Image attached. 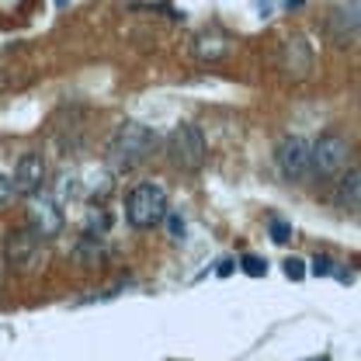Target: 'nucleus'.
I'll use <instances>...</instances> for the list:
<instances>
[{
	"label": "nucleus",
	"mask_w": 361,
	"mask_h": 361,
	"mask_svg": "<svg viewBox=\"0 0 361 361\" xmlns=\"http://www.w3.org/2000/svg\"><path fill=\"white\" fill-rule=\"evenodd\" d=\"M160 146V135L157 129L142 126V122H122L111 139H108V164L111 171H135L139 164H146Z\"/></svg>",
	"instance_id": "obj_1"
},
{
	"label": "nucleus",
	"mask_w": 361,
	"mask_h": 361,
	"mask_svg": "<svg viewBox=\"0 0 361 361\" xmlns=\"http://www.w3.org/2000/svg\"><path fill=\"white\" fill-rule=\"evenodd\" d=\"M167 212H171L167 191L160 184H153V180L135 184L129 191V198H126V219H129L133 229H157Z\"/></svg>",
	"instance_id": "obj_2"
},
{
	"label": "nucleus",
	"mask_w": 361,
	"mask_h": 361,
	"mask_svg": "<svg viewBox=\"0 0 361 361\" xmlns=\"http://www.w3.org/2000/svg\"><path fill=\"white\" fill-rule=\"evenodd\" d=\"M205 157H209V146H205V135H202L198 126L180 122V126L171 129V135H167V160L178 171H202Z\"/></svg>",
	"instance_id": "obj_3"
},
{
	"label": "nucleus",
	"mask_w": 361,
	"mask_h": 361,
	"mask_svg": "<svg viewBox=\"0 0 361 361\" xmlns=\"http://www.w3.org/2000/svg\"><path fill=\"white\" fill-rule=\"evenodd\" d=\"M348 160H351V142L337 133L319 135L313 146H310V174H316L319 180H330L337 174L348 171Z\"/></svg>",
	"instance_id": "obj_4"
},
{
	"label": "nucleus",
	"mask_w": 361,
	"mask_h": 361,
	"mask_svg": "<svg viewBox=\"0 0 361 361\" xmlns=\"http://www.w3.org/2000/svg\"><path fill=\"white\" fill-rule=\"evenodd\" d=\"M39 257H42V240L28 226H18L4 236V261L11 271H32Z\"/></svg>",
	"instance_id": "obj_5"
},
{
	"label": "nucleus",
	"mask_w": 361,
	"mask_h": 361,
	"mask_svg": "<svg viewBox=\"0 0 361 361\" xmlns=\"http://www.w3.org/2000/svg\"><path fill=\"white\" fill-rule=\"evenodd\" d=\"M63 226H66V219H63L59 202L49 191L32 195V202H28V229L45 243V240H56L63 233Z\"/></svg>",
	"instance_id": "obj_6"
},
{
	"label": "nucleus",
	"mask_w": 361,
	"mask_h": 361,
	"mask_svg": "<svg viewBox=\"0 0 361 361\" xmlns=\"http://www.w3.org/2000/svg\"><path fill=\"white\" fill-rule=\"evenodd\" d=\"M274 160H278L281 178H288V180L310 178V142H306L302 135H285V139L278 142Z\"/></svg>",
	"instance_id": "obj_7"
},
{
	"label": "nucleus",
	"mask_w": 361,
	"mask_h": 361,
	"mask_svg": "<svg viewBox=\"0 0 361 361\" xmlns=\"http://www.w3.org/2000/svg\"><path fill=\"white\" fill-rule=\"evenodd\" d=\"M278 66L288 80H306L313 73V45L302 35H288L281 42V52H278Z\"/></svg>",
	"instance_id": "obj_8"
},
{
	"label": "nucleus",
	"mask_w": 361,
	"mask_h": 361,
	"mask_svg": "<svg viewBox=\"0 0 361 361\" xmlns=\"http://www.w3.org/2000/svg\"><path fill=\"white\" fill-rule=\"evenodd\" d=\"M45 178H49V171H45V157L42 153H21V160L14 164V178H11V188H14V195H39L45 191Z\"/></svg>",
	"instance_id": "obj_9"
},
{
	"label": "nucleus",
	"mask_w": 361,
	"mask_h": 361,
	"mask_svg": "<svg viewBox=\"0 0 361 361\" xmlns=\"http://www.w3.org/2000/svg\"><path fill=\"white\" fill-rule=\"evenodd\" d=\"M326 39L334 45H355L358 42V4L351 7H334L326 14Z\"/></svg>",
	"instance_id": "obj_10"
},
{
	"label": "nucleus",
	"mask_w": 361,
	"mask_h": 361,
	"mask_svg": "<svg viewBox=\"0 0 361 361\" xmlns=\"http://www.w3.org/2000/svg\"><path fill=\"white\" fill-rule=\"evenodd\" d=\"M358 202H361V171L358 167H348V174L337 184V209L358 212Z\"/></svg>",
	"instance_id": "obj_11"
},
{
	"label": "nucleus",
	"mask_w": 361,
	"mask_h": 361,
	"mask_svg": "<svg viewBox=\"0 0 361 361\" xmlns=\"http://www.w3.org/2000/svg\"><path fill=\"white\" fill-rule=\"evenodd\" d=\"M226 52H229V42H226L223 32H216V28H209V32H202V35L195 39V56H198V59H205V63L223 59Z\"/></svg>",
	"instance_id": "obj_12"
},
{
	"label": "nucleus",
	"mask_w": 361,
	"mask_h": 361,
	"mask_svg": "<svg viewBox=\"0 0 361 361\" xmlns=\"http://www.w3.org/2000/svg\"><path fill=\"white\" fill-rule=\"evenodd\" d=\"M35 80V73L28 66H18V63H7L0 59V90H21Z\"/></svg>",
	"instance_id": "obj_13"
},
{
	"label": "nucleus",
	"mask_w": 361,
	"mask_h": 361,
	"mask_svg": "<svg viewBox=\"0 0 361 361\" xmlns=\"http://www.w3.org/2000/svg\"><path fill=\"white\" fill-rule=\"evenodd\" d=\"M101 243H104V236H87V233H84V236L77 240V247H73V257H77L84 268H94V264L104 257Z\"/></svg>",
	"instance_id": "obj_14"
},
{
	"label": "nucleus",
	"mask_w": 361,
	"mask_h": 361,
	"mask_svg": "<svg viewBox=\"0 0 361 361\" xmlns=\"http://www.w3.org/2000/svg\"><path fill=\"white\" fill-rule=\"evenodd\" d=\"M108 226H111V216L104 212V209H90L87 216V236H108Z\"/></svg>",
	"instance_id": "obj_15"
},
{
	"label": "nucleus",
	"mask_w": 361,
	"mask_h": 361,
	"mask_svg": "<svg viewBox=\"0 0 361 361\" xmlns=\"http://www.w3.org/2000/svg\"><path fill=\"white\" fill-rule=\"evenodd\" d=\"M240 268H243V274H250V278H264L268 274V261L257 257V254H243L240 257Z\"/></svg>",
	"instance_id": "obj_16"
},
{
	"label": "nucleus",
	"mask_w": 361,
	"mask_h": 361,
	"mask_svg": "<svg viewBox=\"0 0 361 361\" xmlns=\"http://www.w3.org/2000/svg\"><path fill=\"white\" fill-rule=\"evenodd\" d=\"M334 268H337V264H334V257H330V254H316L313 264H310V271H313L316 278H326V274H334Z\"/></svg>",
	"instance_id": "obj_17"
},
{
	"label": "nucleus",
	"mask_w": 361,
	"mask_h": 361,
	"mask_svg": "<svg viewBox=\"0 0 361 361\" xmlns=\"http://www.w3.org/2000/svg\"><path fill=\"white\" fill-rule=\"evenodd\" d=\"M271 240H274V243H288V240H292V223L271 219Z\"/></svg>",
	"instance_id": "obj_18"
},
{
	"label": "nucleus",
	"mask_w": 361,
	"mask_h": 361,
	"mask_svg": "<svg viewBox=\"0 0 361 361\" xmlns=\"http://www.w3.org/2000/svg\"><path fill=\"white\" fill-rule=\"evenodd\" d=\"M164 223H167L171 240H184V229H188V226H184V219H180L178 212H167V216H164Z\"/></svg>",
	"instance_id": "obj_19"
},
{
	"label": "nucleus",
	"mask_w": 361,
	"mask_h": 361,
	"mask_svg": "<svg viewBox=\"0 0 361 361\" xmlns=\"http://www.w3.org/2000/svg\"><path fill=\"white\" fill-rule=\"evenodd\" d=\"M285 278H292V281H302V278H306V264H302L299 257H288V261H285Z\"/></svg>",
	"instance_id": "obj_20"
},
{
	"label": "nucleus",
	"mask_w": 361,
	"mask_h": 361,
	"mask_svg": "<svg viewBox=\"0 0 361 361\" xmlns=\"http://www.w3.org/2000/svg\"><path fill=\"white\" fill-rule=\"evenodd\" d=\"M11 198H14V188H11V178H4V174H0V205H7Z\"/></svg>",
	"instance_id": "obj_21"
},
{
	"label": "nucleus",
	"mask_w": 361,
	"mask_h": 361,
	"mask_svg": "<svg viewBox=\"0 0 361 361\" xmlns=\"http://www.w3.org/2000/svg\"><path fill=\"white\" fill-rule=\"evenodd\" d=\"M233 268H236V261H233V257H223V261H219V268H216V274H219V278H229Z\"/></svg>",
	"instance_id": "obj_22"
},
{
	"label": "nucleus",
	"mask_w": 361,
	"mask_h": 361,
	"mask_svg": "<svg viewBox=\"0 0 361 361\" xmlns=\"http://www.w3.org/2000/svg\"><path fill=\"white\" fill-rule=\"evenodd\" d=\"M302 4H306V0H285V7H288V11H292V7H302Z\"/></svg>",
	"instance_id": "obj_23"
},
{
	"label": "nucleus",
	"mask_w": 361,
	"mask_h": 361,
	"mask_svg": "<svg viewBox=\"0 0 361 361\" xmlns=\"http://www.w3.org/2000/svg\"><path fill=\"white\" fill-rule=\"evenodd\" d=\"M0 288H4V268H0Z\"/></svg>",
	"instance_id": "obj_24"
},
{
	"label": "nucleus",
	"mask_w": 361,
	"mask_h": 361,
	"mask_svg": "<svg viewBox=\"0 0 361 361\" xmlns=\"http://www.w3.org/2000/svg\"><path fill=\"white\" fill-rule=\"evenodd\" d=\"M310 361H330V358H326V355H323V358H310Z\"/></svg>",
	"instance_id": "obj_25"
},
{
	"label": "nucleus",
	"mask_w": 361,
	"mask_h": 361,
	"mask_svg": "<svg viewBox=\"0 0 361 361\" xmlns=\"http://www.w3.org/2000/svg\"><path fill=\"white\" fill-rule=\"evenodd\" d=\"M56 4H66V0H56Z\"/></svg>",
	"instance_id": "obj_26"
}]
</instances>
